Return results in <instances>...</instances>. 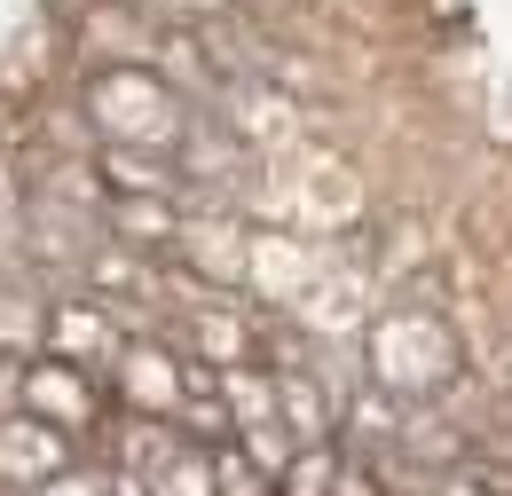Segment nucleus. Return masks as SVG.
I'll use <instances>...</instances> for the list:
<instances>
[{
  "instance_id": "423d86ee",
  "label": "nucleus",
  "mask_w": 512,
  "mask_h": 496,
  "mask_svg": "<svg viewBox=\"0 0 512 496\" xmlns=\"http://www.w3.org/2000/svg\"><path fill=\"white\" fill-rule=\"evenodd\" d=\"M103 182L119 189V197H174L182 174H174L158 150H119V142H103Z\"/></svg>"
},
{
  "instance_id": "9d476101",
  "label": "nucleus",
  "mask_w": 512,
  "mask_h": 496,
  "mask_svg": "<svg viewBox=\"0 0 512 496\" xmlns=\"http://www.w3.org/2000/svg\"><path fill=\"white\" fill-rule=\"evenodd\" d=\"M111 8H134V16H221L229 0H111Z\"/></svg>"
},
{
  "instance_id": "1a4fd4ad",
  "label": "nucleus",
  "mask_w": 512,
  "mask_h": 496,
  "mask_svg": "<svg viewBox=\"0 0 512 496\" xmlns=\"http://www.w3.org/2000/svg\"><path fill=\"white\" fill-rule=\"evenodd\" d=\"M331 473H339L331 449H300V457L284 465V496H323V489H331Z\"/></svg>"
},
{
  "instance_id": "6e6552de",
  "label": "nucleus",
  "mask_w": 512,
  "mask_h": 496,
  "mask_svg": "<svg viewBox=\"0 0 512 496\" xmlns=\"http://www.w3.org/2000/svg\"><path fill=\"white\" fill-rule=\"evenodd\" d=\"M205 465H213V496H268V473H260V465L237 449V441H221Z\"/></svg>"
},
{
  "instance_id": "f8f14e48",
  "label": "nucleus",
  "mask_w": 512,
  "mask_h": 496,
  "mask_svg": "<svg viewBox=\"0 0 512 496\" xmlns=\"http://www.w3.org/2000/svg\"><path fill=\"white\" fill-rule=\"evenodd\" d=\"M16 386H24V371H16V363H0V426H8V402H16Z\"/></svg>"
},
{
  "instance_id": "f03ea898",
  "label": "nucleus",
  "mask_w": 512,
  "mask_h": 496,
  "mask_svg": "<svg viewBox=\"0 0 512 496\" xmlns=\"http://www.w3.org/2000/svg\"><path fill=\"white\" fill-rule=\"evenodd\" d=\"M16 402H24V418H40L56 434H95V418H103V394H95V378L79 363H32Z\"/></svg>"
},
{
  "instance_id": "f257e3e1",
  "label": "nucleus",
  "mask_w": 512,
  "mask_h": 496,
  "mask_svg": "<svg viewBox=\"0 0 512 496\" xmlns=\"http://www.w3.org/2000/svg\"><path fill=\"white\" fill-rule=\"evenodd\" d=\"M87 119L103 126V142H119V150H174L182 142V95L158 79V71H142V63H111V71H95L87 79Z\"/></svg>"
},
{
  "instance_id": "20e7f679",
  "label": "nucleus",
  "mask_w": 512,
  "mask_h": 496,
  "mask_svg": "<svg viewBox=\"0 0 512 496\" xmlns=\"http://www.w3.org/2000/svg\"><path fill=\"white\" fill-rule=\"evenodd\" d=\"M205 386H213V371H205V378H197V371H174L158 347H127V355H119V394L142 402V410H190Z\"/></svg>"
},
{
  "instance_id": "39448f33",
  "label": "nucleus",
  "mask_w": 512,
  "mask_h": 496,
  "mask_svg": "<svg viewBox=\"0 0 512 496\" xmlns=\"http://www.w3.org/2000/svg\"><path fill=\"white\" fill-rule=\"evenodd\" d=\"M48 339H56V355H71V363H119L127 355L103 308H56L48 315Z\"/></svg>"
},
{
  "instance_id": "9b49d317",
  "label": "nucleus",
  "mask_w": 512,
  "mask_h": 496,
  "mask_svg": "<svg viewBox=\"0 0 512 496\" xmlns=\"http://www.w3.org/2000/svg\"><path fill=\"white\" fill-rule=\"evenodd\" d=\"M323 496H386V489H379V473H363V465H339Z\"/></svg>"
},
{
  "instance_id": "7ed1b4c3",
  "label": "nucleus",
  "mask_w": 512,
  "mask_h": 496,
  "mask_svg": "<svg viewBox=\"0 0 512 496\" xmlns=\"http://www.w3.org/2000/svg\"><path fill=\"white\" fill-rule=\"evenodd\" d=\"M64 473H71V434L40 426V418H8L0 426V489L8 496H40Z\"/></svg>"
},
{
  "instance_id": "0eeeda50",
  "label": "nucleus",
  "mask_w": 512,
  "mask_h": 496,
  "mask_svg": "<svg viewBox=\"0 0 512 496\" xmlns=\"http://www.w3.org/2000/svg\"><path fill=\"white\" fill-rule=\"evenodd\" d=\"M268 378H276V402H284L292 441H300V449H316V434H323V394H316V378H308V371H268Z\"/></svg>"
}]
</instances>
